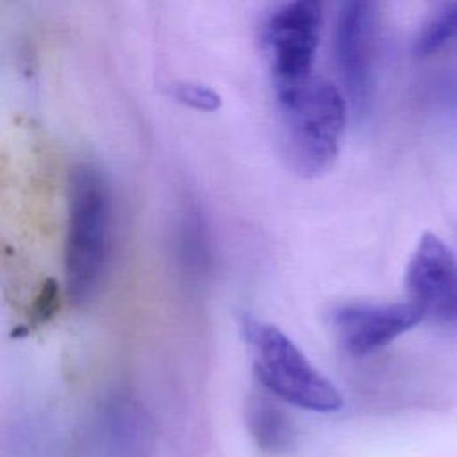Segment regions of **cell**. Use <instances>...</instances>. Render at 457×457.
I'll return each mask as SVG.
<instances>
[{
    "label": "cell",
    "instance_id": "2",
    "mask_svg": "<svg viewBox=\"0 0 457 457\" xmlns=\"http://www.w3.org/2000/svg\"><path fill=\"white\" fill-rule=\"evenodd\" d=\"M278 150L286 166L302 179H318L336 162L346 127V104L325 80L277 96Z\"/></svg>",
    "mask_w": 457,
    "mask_h": 457
},
{
    "label": "cell",
    "instance_id": "11",
    "mask_svg": "<svg viewBox=\"0 0 457 457\" xmlns=\"http://www.w3.org/2000/svg\"><path fill=\"white\" fill-rule=\"evenodd\" d=\"M171 96L191 109L205 111V112L216 111L221 104V98L216 91H212L207 86L193 84V82H179L171 86Z\"/></svg>",
    "mask_w": 457,
    "mask_h": 457
},
{
    "label": "cell",
    "instance_id": "4",
    "mask_svg": "<svg viewBox=\"0 0 457 457\" xmlns=\"http://www.w3.org/2000/svg\"><path fill=\"white\" fill-rule=\"evenodd\" d=\"M323 20V0H289L264 23L262 43L277 96L312 80Z\"/></svg>",
    "mask_w": 457,
    "mask_h": 457
},
{
    "label": "cell",
    "instance_id": "3",
    "mask_svg": "<svg viewBox=\"0 0 457 457\" xmlns=\"http://www.w3.org/2000/svg\"><path fill=\"white\" fill-rule=\"evenodd\" d=\"M245 334L252 346L253 373L266 393L280 402L318 414L343 409L336 384L275 325L246 321Z\"/></svg>",
    "mask_w": 457,
    "mask_h": 457
},
{
    "label": "cell",
    "instance_id": "1",
    "mask_svg": "<svg viewBox=\"0 0 457 457\" xmlns=\"http://www.w3.org/2000/svg\"><path fill=\"white\" fill-rule=\"evenodd\" d=\"M111 193L104 175L79 164L68 179L64 282L70 300L87 303L98 291L111 250Z\"/></svg>",
    "mask_w": 457,
    "mask_h": 457
},
{
    "label": "cell",
    "instance_id": "7",
    "mask_svg": "<svg viewBox=\"0 0 457 457\" xmlns=\"http://www.w3.org/2000/svg\"><path fill=\"white\" fill-rule=\"evenodd\" d=\"M423 320L421 311L405 302H352L330 312L337 343L353 357L371 355Z\"/></svg>",
    "mask_w": 457,
    "mask_h": 457
},
{
    "label": "cell",
    "instance_id": "9",
    "mask_svg": "<svg viewBox=\"0 0 457 457\" xmlns=\"http://www.w3.org/2000/svg\"><path fill=\"white\" fill-rule=\"evenodd\" d=\"M428 12L414 39L420 59L457 55V0H427Z\"/></svg>",
    "mask_w": 457,
    "mask_h": 457
},
{
    "label": "cell",
    "instance_id": "8",
    "mask_svg": "<svg viewBox=\"0 0 457 457\" xmlns=\"http://www.w3.org/2000/svg\"><path fill=\"white\" fill-rule=\"evenodd\" d=\"M270 393L252 395L246 405V425L255 445L266 453L284 452L291 439L293 428L284 409Z\"/></svg>",
    "mask_w": 457,
    "mask_h": 457
},
{
    "label": "cell",
    "instance_id": "10",
    "mask_svg": "<svg viewBox=\"0 0 457 457\" xmlns=\"http://www.w3.org/2000/svg\"><path fill=\"white\" fill-rule=\"evenodd\" d=\"M180 228V255L193 273L205 268L209 259V248L205 239V230L198 218L189 216Z\"/></svg>",
    "mask_w": 457,
    "mask_h": 457
},
{
    "label": "cell",
    "instance_id": "6",
    "mask_svg": "<svg viewBox=\"0 0 457 457\" xmlns=\"http://www.w3.org/2000/svg\"><path fill=\"white\" fill-rule=\"evenodd\" d=\"M405 291L423 320L457 323V259L439 236L425 232L418 239L405 271Z\"/></svg>",
    "mask_w": 457,
    "mask_h": 457
},
{
    "label": "cell",
    "instance_id": "5",
    "mask_svg": "<svg viewBox=\"0 0 457 457\" xmlns=\"http://www.w3.org/2000/svg\"><path fill=\"white\" fill-rule=\"evenodd\" d=\"M380 0H339L334 32L336 62L348 98L362 109L371 95L377 62Z\"/></svg>",
    "mask_w": 457,
    "mask_h": 457
}]
</instances>
